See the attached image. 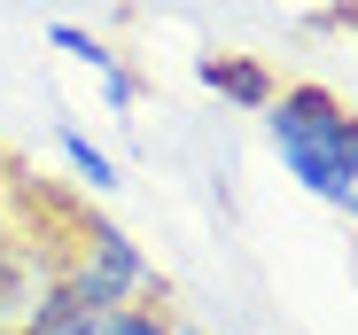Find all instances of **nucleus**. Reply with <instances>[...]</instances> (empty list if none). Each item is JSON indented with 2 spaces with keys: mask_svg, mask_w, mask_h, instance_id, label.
<instances>
[{
  "mask_svg": "<svg viewBox=\"0 0 358 335\" xmlns=\"http://www.w3.org/2000/svg\"><path fill=\"white\" fill-rule=\"evenodd\" d=\"M171 335H195V327H171Z\"/></svg>",
  "mask_w": 358,
  "mask_h": 335,
  "instance_id": "0eeeda50",
  "label": "nucleus"
},
{
  "mask_svg": "<svg viewBox=\"0 0 358 335\" xmlns=\"http://www.w3.org/2000/svg\"><path fill=\"white\" fill-rule=\"evenodd\" d=\"M195 78H203L210 94H226L234 109H257V117H265V101L280 94V86H273V71L257 63V55H203Z\"/></svg>",
  "mask_w": 358,
  "mask_h": 335,
  "instance_id": "39448f33",
  "label": "nucleus"
},
{
  "mask_svg": "<svg viewBox=\"0 0 358 335\" xmlns=\"http://www.w3.org/2000/svg\"><path fill=\"white\" fill-rule=\"evenodd\" d=\"M265 133H273V156L288 164V180L358 227V117L343 109V94L280 86L265 101Z\"/></svg>",
  "mask_w": 358,
  "mask_h": 335,
  "instance_id": "f257e3e1",
  "label": "nucleus"
},
{
  "mask_svg": "<svg viewBox=\"0 0 358 335\" xmlns=\"http://www.w3.org/2000/svg\"><path fill=\"white\" fill-rule=\"evenodd\" d=\"M55 148H63V164H71V172H78L94 195H109V187H117V164H109V148H94L78 125H63V133H55Z\"/></svg>",
  "mask_w": 358,
  "mask_h": 335,
  "instance_id": "423d86ee",
  "label": "nucleus"
},
{
  "mask_svg": "<svg viewBox=\"0 0 358 335\" xmlns=\"http://www.w3.org/2000/svg\"><path fill=\"white\" fill-rule=\"evenodd\" d=\"M47 47H63L78 71H94V78H101V101L117 109V117H125V109L141 101V78L117 63V47H109L101 31H86V24H47Z\"/></svg>",
  "mask_w": 358,
  "mask_h": 335,
  "instance_id": "20e7f679",
  "label": "nucleus"
},
{
  "mask_svg": "<svg viewBox=\"0 0 358 335\" xmlns=\"http://www.w3.org/2000/svg\"><path fill=\"white\" fill-rule=\"evenodd\" d=\"M16 335H171L164 304H78V297H47Z\"/></svg>",
  "mask_w": 358,
  "mask_h": 335,
  "instance_id": "7ed1b4c3",
  "label": "nucleus"
},
{
  "mask_svg": "<svg viewBox=\"0 0 358 335\" xmlns=\"http://www.w3.org/2000/svg\"><path fill=\"white\" fill-rule=\"evenodd\" d=\"M55 297H78V304H148L156 297V265L133 250L125 227L78 218L63 257H55Z\"/></svg>",
  "mask_w": 358,
  "mask_h": 335,
  "instance_id": "f03ea898",
  "label": "nucleus"
}]
</instances>
